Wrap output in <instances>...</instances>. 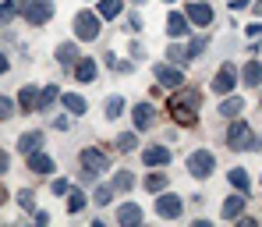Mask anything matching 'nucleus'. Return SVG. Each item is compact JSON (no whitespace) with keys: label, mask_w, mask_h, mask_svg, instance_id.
<instances>
[{"label":"nucleus","mask_w":262,"mask_h":227,"mask_svg":"<svg viewBox=\"0 0 262 227\" xmlns=\"http://www.w3.org/2000/svg\"><path fill=\"white\" fill-rule=\"evenodd\" d=\"M18 202H21L25 210H32V206H36V199H32V192H18Z\"/></svg>","instance_id":"nucleus-37"},{"label":"nucleus","mask_w":262,"mask_h":227,"mask_svg":"<svg viewBox=\"0 0 262 227\" xmlns=\"http://www.w3.org/2000/svg\"><path fill=\"white\" fill-rule=\"evenodd\" d=\"M106 167H110V156H106L103 149H82V174H85V178L106 171Z\"/></svg>","instance_id":"nucleus-5"},{"label":"nucleus","mask_w":262,"mask_h":227,"mask_svg":"<svg viewBox=\"0 0 262 227\" xmlns=\"http://www.w3.org/2000/svg\"><path fill=\"white\" fill-rule=\"evenodd\" d=\"M184 14H188V22H191V25H199V29L213 22V7H209V4H202V0H188V11H184Z\"/></svg>","instance_id":"nucleus-7"},{"label":"nucleus","mask_w":262,"mask_h":227,"mask_svg":"<svg viewBox=\"0 0 262 227\" xmlns=\"http://www.w3.org/2000/svg\"><path fill=\"white\" fill-rule=\"evenodd\" d=\"M227 146L230 149H259V142H255V135H252V128L248 125H241V121H234L230 125V132H227Z\"/></svg>","instance_id":"nucleus-2"},{"label":"nucleus","mask_w":262,"mask_h":227,"mask_svg":"<svg viewBox=\"0 0 262 227\" xmlns=\"http://www.w3.org/2000/svg\"><path fill=\"white\" fill-rule=\"evenodd\" d=\"M117 220H121V224H138V220H142V210H138L135 202H128V206L117 210Z\"/></svg>","instance_id":"nucleus-18"},{"label":"nucleus","mask_w":262,"mask_h":227,"mask_svg":"<svg viewBox=\"0 0 262 227\" xmlns=\"http://www.w3.org/2000/svg\"><path fill=\"white\" fill-rule=\"evenodd\" d=\"M14 14H18V0H4L0 4V25H7Z\"/></svg>","instance_id":"nucleus-27"},{"label":"nucleus","mask_w":262,"mask_h":227,"mask_svg":"<svg viewBox=\"0 0 262 227\" xmlns=\"http://www.w3.org/2000/svg\"><path fill=\"white\" fill-rule=\"evenodd\" d=\"M99 14L103 18H117L121 14V0H99Z\"/></svg>","instance_id":"nucleus-26"},{"label":"nucleus","mask_w":262,"mask_h":227,"mask_svg":"<svg viewBox=\"0 0 262 227\" xmlns=\"http://www.w3.org/2000/svg\"><path fill=\"white\" fill-rule=\"evenodd\" d=\"M64 107H68V110H71L75 117L89 110V107H85V99H82V96H75V92H68V96H64Z\"/></svg>","instance_id":"nucleus-23"},{"label":"nucleus","mask_w":262,"mask_h":227,"mask_svg":"<svg viewBox=\"0 0 262 227\" xmlns=\"http://www.w3.org/2000/svg\"><path fill=\"white\" fill-rule=\"evenodd\" d=\"M99 206H110V199H114V184H99L96 188V195H92Z\"/></svg>","instance_id":"nucleus-30"},{"label":"nucleus","mask_w":262,"mask_h":227,"mask_svg":"<svg viewBox=\"0 0 262 227\" xmlns=\"http://www.w3.org/2000/svg\"><path fill=\"white\" fill-rule=\"evenodd\" d=\"M75 78H78V82H92V78H96V60H92V57H78Z\"/></svg>","instance_id":"nucleus-14"},{"label":"nucleus","mask_w":262,"mask_h":227,"mask_svg":"<svg viewBox=\"0 0 262 227\" xmlns=\"http://www.w3.org/2000/svg\"><path fill=\"white\" fill-rule=\"evenodd\" d=\"M188 25H191V22H188V14H181V11H174V14L167 18V32H170L174 39H177V36H188V32H191Z\"/></svg>","instance_id":"nucleus-12"},{"label":"nucleus","mask_w":262,"mask_h":227,"mask_svg":"<svg viewBox=\"0 0 262 227\" xmlns=\"http://www.w3.org/2000/svg\"><path fill=\"white\" fill-rule=\"evenodd\" d=\"M57 96H60V92H57V86H46V89L39 92V110H46V107H50Z\"/></svg>","instance_id":"nucleus-32"},{"label":"nucleus","mask_w":262,"mask_h":227,"mask_svg":"<svg viewBox=\"0 0 262 227\" xmlns=\"http://www.w3.org/2000/svg\"><path fill=\"white\" fill-rule=\"evenodd\" d=\"M145 188H149V192H156V195H160V192H163V188H167V174H149V178H145Z\"/></svg>","instance_id":"nucleus-28"},{"label":"nucleus","mask_w":262,"mask_h":227,"mask_svg":"<svg viewBox=\"0 0 262 227\" xmlns=\"http://www.w3.org/2000/svg\"><path fill=\"white\" fill-rule=\"evenodd\" d=\"M75 36H78V39H96V36H99V14L78 11V14H75Z\"/></svg>","instance_id":"nucleus-4"},{"label":"nucleus","mask_w":262,"mask_h":227,"mask_svg":"<svg viewBox=\"0 0 262 227\" xmlns=\"http://www.w3.org/2000/svg\"><path fill=\"white\" fill-rule=\"evenodd\" d=\"M18 99H21V110H29V114H32L36 107H39V99H36V89H32V86H25Z\"/></svg>","instance_id":"nucleus-24"},{"label":"nucleus","mask_w":262,"mask_h":227,"mask_svg":"<svg viewBox=\"0 0 262 227\" xmlns=\"http://www.w3.org/2000/svg\"><path fill=\"white\" fill-rule=\"evenodd\" d=\"M199 103H202V96L191 89V92H177L174 103H170V110H174V117L181 125H191L195 121V110H199Z\"/></svg>","instance_id":"nucleus-1"},{"label":"nucleus","mask_w":262,"mask_h":227,"mask_svg":"<svg viewBox=\"0 0 262 227\" xmlns=\"http://www.w3.org/2000/svg\"><path fill=\"white\" fill-rule=\"evenodd\" d=\"M0 202H4V188H0Z\"/></svg>","instance_id":"nucleus-43"},{"label":"nucleus","mask_w":262,"mask_h":227,"mask_svg":"<svg viewBox=\"0 0 262 227\" xmlns=\"http://www.w3.org/2000/svg\"><path fill=\"white\" fill-rule=\"evenodd\" d=\"M53 192H57V195H64V192H68V181H64V178H60V181H53Z\"/></svg>","instance_id":"nucleus-38"},{"label":"nucleus","mask_w":262,"mask_h":227,"mask_svg":"<svg viewBox=\"0 0 262 227\" xmlns=\"http://www.w3.org/2000/svg\"><path fill=\"white\" fill-rule=\"evenodd\" d=\"M262 82V64L259 60H248L245 64V86H259Z\"/></svg>","instance_id":"nucleus-21"},{"label":"nucleus","mask_w":262,"mask_h":227,"mask_svg":"<svg viewBox=\"0 0 262 227\" xmlns=\"http://www.w3.org/2000/svg\"><path fill=\"white\" fill-rule=\"evenodd\" d=\"M206 43H209L206 36H199V39H191V43H188V50H184V53H188V60H191V57H199V53L206 50Z\"/></svg>","instance_id":"nucleus-34"},{"label":"nucleus","mask_w":262,"mask_h":227,"mask_svg":"<svg viewBox=\"0 0 262 227\" xmlns=\"http://www.w3.org/2000/svg\"><path fill=\"white\" fill-rule=\"evenodd\" d=\"M188 171H191L195 178H209V174L216 171V156H213V153H206V149H199V153H191V156H188Z\"/></svg>","instance_id":"nucleus-3"},{"label":"nucleus","mask_w":262,"mask_h":227,"mask_svg":"<svg viewBox=\"0 0 262 227\" xmlns=\"http://www.w3.org/2000/svg\"><path fill=\"white\" fill-rule=\"evenodd\" d=\"M241 110H245V99H237V96H234V99H227V103L220 107V114H223V117H237Z\"/></svg>","instance_id":"nucleus-25"},{"label":"nucleus","mask_w":262,"mask_h":227,"mask_svg":"<svg viewBox=\"0 0 262 227\" xmlns=\"http://www.w3.org/2000/svg\"><path fill=\"white\" fill-rule=\"evenodd\" d=\"M82 210H85V195L75 188V192H71V199H68V213H82Z\"/></svg>","instance_id":"nucleus-31"},{"label":"nucleus","mask_w":262,"mask_h":227,"mask_svg":"<svg viewBox=\"0 0 262 227\" xmlns=\"http://www.w3.org/2000/svg\"><path fill=\"white\" fill-rule=\"evenodd\" d=\"M135 146H138V135H131V132L117 135V149H121V153H128V149H135Z\"/></svg>","instance_id":"nucleus-33"},{"label":"nucleus","mask_w":262,"mask_h":227,"mask_svg":"<svg viewBox=\"0 0 262 227\" xmlns=\"http://www.w3.org/2000/svg\"><path fill=\"white\" fill-rule=\"evenodd\" d=\"M29 167H32L36 174H53V160H50L46 153H29Z\"/></svg>","instance_id":"nucleus-16"},{"label":"nucleus","mask_w":262,"mask_h":227,"mask_svg":"<svg viewBox=\"0 0 262 227\" xmlns=\"http://www.w3.org/2000/svg\"><path fill=\"white\" fill-rule=\"evenodd\" d=\"M39 142H43L39 132H25V135L18 138V153H36V149H39Z\"/></svg>","instance_id":"nucleus-17"},{"label":"nucleus","mask_w":262,"mask_h":227,"mask_svg":"<svg viewBox=\"0 0 262 227\" xmlns=\"http://www.w3.org/2000/svg\"><path fill=\"white\" fill-rule=\"evenodd\" d=\"M4 71H7V60H4V53H0V75H4Z\"/></svg>","instance_id":"nucleus-41"},{"label":"nucleus","mask_w":262,"mask_h":227,"mask_svg":"<svg viewBox=\"0 0 262 227\" xmlns=\"http://www.w3.org/2000/svg\"><path fill=\"white\" fill-rule=\"evenodd\" d=\"M156 82L167 86V89H177V86H184V75L170 64H156Z\"/></svg>","instance_id":"nucleus-8"},{"label":"nucleus","mask_w":262,"mask_h":227,"mask_svg":"<svg viewBox=\"0 0 262 227\" xmlns=\"http://www.w3.org/2000/svg\"><path fill=\"white\" fill-rule=\"evenodd\" d=\"M0 174H7V153L0 149Z\"/></svg>","instance_id":"nucleus-40"},{"label":"nucleus","mask_w":262,"mask_h":227,"mask_svg":"<svg viewBox=\"0 0 262 227\" xmlns=\"http://www.w3.org/2000/svg\"><path fill=\"white\" fill-rule=\"evenodd\" d=\"M255 14H259V18H262V0H259V4H255Z\"/></svg>","instance_id":"nucleus-42"},{"label":"nucleus","mask_w":262,"mask_h":227,"mask_svg":"<svg viewBox=\"0 0 262 227\" xmlns=\"http://www.w3.org/2000/svg\"><path fill=\"white\" fill-rule=\"evenodd\" d=\"M121 110H124V99H121V96H110V99H106V117L114 121V117H121Z\"/></svg>","instance_id":"nucleus-29"},{"label":"nucleus","mask_w":262,"mask_h":227,"mask_svg":"<svg viewBox=\"0 0 262 227\" xmlns=\"http://www.w3.org/2000/svg\"><path fill=\"white\" fill-rule=\"evenodd\" d=\"M152 125V107L149 103H138L135 107V128H149Z\"/></svg>","instance_id":"nucleus-19"},{"label":"nucleus","mask_w":262,"mask_h":227,"mask_svg":"<svg viewBox=\"0 0 262 227\" xmlns=\"http://www.w3.org/2000/svg\"><path fill=\"white\" fill-rule=\"evenodd\" d=\"M142 160H145L149 167H163V163H170V149H167V146H152V149L142 153Z\"/></svg>","instance_id":"nucleus-11"},{"label":"nucleus","mask_w":262,"mask_h":227,"mask_svg":"<svg viewBox=\"0 0 262 227\" xmlns=\"http://www.w3.org/2000/svg\"><path fill=\"white\" fill-rule=\"evenodd\" d=\"M248 36H262V22H255V25H248Z\"/></svg>","instance_id":"nucleus-39"},{"label":"nucleus","mask_w":262,"mask_h":227,"mask_svg":"<svg viewBox=\"0 0 262 227\" xmlns=\"http://www.w3.org/2000/svg\"><path fill=\"white\" fill-rule=\"evenodd\" d=\"M135 188V174L131 171H117L114 174V192H131Z\"/></svg>","instance_id":"nucleus-20"},{"label":"nucleus","mask_w":262,"mask_h":227,"mask_svg":"<svg viewBox=\"0 0 262 227\" xmlns=\"http://www.w3.org/2000/svg\"><path fill=\"white\" fill-rule=\"evenodd\" d=\"M245 202H248V195H245V192H237V195H230V199L223 202V217H227V220H234V217H237V213L245 210Z\"/></svg>","instance_id":"nucleus-13"},{"label":"nucleus","mask_w":262,"mask_h":227,"mask_svg":"<svg viewBox=\"0 0 262 227\" xmlns=\"http://www.w3.org/2000/svg\"><path fill=\"white\" fill-rule=\"evenodd\" d=\"M156 213L167 217V220L181 217V199H177V195H160V199H156Z\"/></svg>","instance_id":"nucleus-10"},{"label":"nucleus","mask_w":262,"mask_h":227,"mask_svg":"<svg viewBox=\"0 0 262 227\" xmlns=\"http://www.w3.org/2000/svg\"><path fill=\"white\" fill-rule=\"evenodd\" d=\"M234 78H237V71H234V64H223L216 71V78H213V89L220 92V96H227V92L234 89Z\"/></svg>","instance_id":"nucleus-9"},{"label":"nucleus","mask_w":262,"mask_h":227,"mask_svg":"<svg viewBox=\"0 0 262 227\" xmlns=\"http://www.w3.org/2000/svg\"><path fill=\"white\" fill-rule=\"evenodd\" d=\"M53 18V0H32L29 7H25V22L29 25H43Z\"/></svg>","instance_id":"nucleus-6"},{"label":"nucleus","mask_w":262,"mask_h":227,"mask_svg":"<svg viewBox=\"0 0 262 227\" xmlns=\"http://www.w3.org/2000/svg\"><path fill=\"white\" fill-rule=\"evenodd\" d=\"M227 178H230V184H234L237 192H245V195H248V188H252V181H248V174H245L241 167H234V171H230Z\"/></svg>","instance_id":"nucleus-22"},{"label":"nucleus","mask_w":262,"mask_h":227,"mask_svg":"<svg viewBox=\"0 0 262 227\" xmlns=\"http://www.w3.org/2000/svg\"><path fill=\"white\" fill-rule=\"evenodd\" d=\"M170 60H174V64H188V53H184L181 46H170Z\"/></svg>","instance_id":"nucleus-36"},{"label":"nucleus","mask_w":262,"mask_h":227,"mask_svg":"<svg viewBox=\"0 0 262 227\" xmlns=\"http://www.w3.org/2000/svg\"><path fill=\"white\" fill-rule=\"evenodd\" d=\"M78 57H82V53H78V46H75V43H60V46H57V60H60L64 68L78 64Z\"/></svg>","instance_id":"nucleus-15"},{"label":"nucleus","mask_w":262,"mask_h":227,"mask_svg":"<svg viewBox=\"0 0 262 227\" xmlns=\"http://www.w3.org/2000/svg\"><path fill=\"white\" fill-rule=\"evenodd\" d=\"M11 114H14V103H11L7 96H0V121H7Z\"/></svg>","instance_id":"nucleus-35"}]
</instances>
